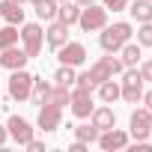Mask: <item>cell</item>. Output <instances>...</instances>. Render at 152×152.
Listing matches in <instances>:
<instances>
[{"label":"cell","instance_id":"1","mask_svg":"<svg viewBox=\"0 0 152 152\" xmlns=\"http://www.w3.org/2000/svg\"><path fill=\"white\" fill-rule=\"evenodd\" d=\"M134 36V27L128 24V21H116V24H104L102 27V36H99V45H102V51H107V54H116L128 39Z\"/></svg>","mask_w":152,"mask_h":152},{"label":"cell","instance_id":"2","mask_svg":"<svg viewBox=\"0 0 152 152\" xmlns=\"http://www.w3.org/2000/svg\"><path fill=\"white\" fill-rule=\"evenodd\" d=\"M119 99H125L128 104H137V102L143 99V78H140L137 66L122 69V87H119Z\"/></svg>","mask_w":152,"mask_h":152},{"label":"cell","instance_id":"3","mask_svg":"<svg viewBox=\"0 0 152 152\" xmlns=\"http://www.w3.org/2000/svg\"><path fill=\"white\" fill-rule=\"evenodd\" d=\"M69 104H72V113L78 116V119H90V113H93V87H75L72 93H69Z\"/></svg>","mask_w":152,"mask_h":152},{"label":"cell","instance_id":"4","mask_svg":"<svg viewBox=\"0 0 152 152\" xmlns=\"http://www.w3.org/2000/svg\"><path fill=\"white\" fill-rule=\"evenodd\" d=\"M30 90H33V75L27 69H15L9 75V99L15 102H30Z\"/></svg>","mask_w":152,"mask_h":152},{"label":"cell","instance_id":"5","mask_svg":"<svg viewBox=\"0 0 152 152\" xmlns=\"http://www.w3.org/2000/svg\"><path fill=\"white\" fill-rule=\"evenodd\" d=\"M128 134H131L134 140H149V134H152V110H149V107H137V110L131 113V119H128Z\"/></svg>","mask_w":152,"mask_h":152},{"label":"cell","instance_id":"6","mask_svg":"<svg viewBox=\"0 0 152 152\" xmlns=\"http://www.w3.org/2000/svg\"><path fill=\"white\" fill-rule=\"evenodd\" d=\"M78 24H81L84 33H96V30H102V27L107 24V9H104V6H96V3H93V6H84Z\"/></svg>","mask_w":152,"mask_h":152},{"label":"cell","instance_id":"7","mask_svg":"<svg viewBox=\"0 0 152 152\" xmlns=\"http://www.w3.org/2000/svg\"><path fill=\"white\" fill-rule=\"evenodd\" d=\"M42 39H45L42 24H24V27H21V48L27 51L30 60L42 54Z\"/></svg>","mask_w":152,"mask_h":152},{"label":"cell","instance_id":"8","mask_svg":"<svg viewBox=\"0 0 152 152\" xmlns=\"http://www.w3.org/2000/svg\"><path fill=\"white\" fill-rule=\"evenodd\" d=\"M36 125H39L42 131H57V128L63 125V107H60V104H54V102H45V104L39 107Z\"/></svg>","mask_w":152,"mask_h":152},{"label":"cell","instance_id":"9","mask_svg":"<svg viewBox=\"0 0 152 152\" xmlns=\"http://www.w3.org/2000/svg\"><path fill=\"white\" fill-rule=\"evenodd\" d=\"M57 57H60V66H84L87 63V48L81 42H66L63 48H57Z\"/></svg>","mask_w":152,"mask_h":152},{"label":"cell","instance_id":"10","mask_svg":"<svg viewBox=\"0 0 152 152\" xmlns=\"http://www.w3.org/2000/svg\"><path fill=\"white\" fill-rule=\"evenodd\" d=\"M104 152H113V149H125L128 146V131H122V128H107V131H99V140H96Z\"/></svg>","mask_w":152,"mask_h":152},{"label":"cell","instance_id":"11","mask_svg":"<svg viewBox=\"0 0 152 152\" xmlns=\"http://www.w3.org/2000/svg\"><path fill=\"white\" fill-rule=\"evenodd\" d=\"M6 131H9V137H12L15 143H21V146H27V140L33 137V128H30V122H27L24 116H18V113H12V116H9V122H6Z\"/></svg>","mask_w":152,"mask_h":152},{"label":"cell","instance_id":"12","mask_svg":"<svg viewBox=\"0 0 152 152\" xmlns=\"http://www.w3.org/2000/svg\"><path fill=\"white\" fill-rule=\"evenodd\" d=\"M27 51L24 48H18V45H9V48H3L0 51V66L3 69H9V72H15V69H24L27 66Z\"/></svg>","mask_w":152,"mask_h":152},{"label":"cell","instance_id":"13","mask_svg":"<svg viewBox=\"0 0 152 152\" xmlns=\"http://www.w3.org/2000/svg\"><path fill=\"white\" fill-rule=\"evenodd\" d=\"M45 42H48L54 51H57V48H63V45L69 42V27H66L63 21H57V18H54V21H48V30H45Z\"/></svg>","mask_w":152,"mask_h":152},{"label":"cell","instance_id":"14","mask_svg":"<svg viewBox=\"0 0 152 152\" xmlns=\"http://www.w3.org/2000/svg\"><path fill=\"white\" fill-rule=\"evenodd\" d=\"M78 18H81V6L75 3V0L57 3V21H63L66 27H72V24H78Z\"/></svg>","mask_w":152,"mask_h":152},{"label":"cell","instance_id":"15","mask_svg":"<svg viewBox=\"0 0 152 152\" xmlns=\"http://www.w3.org/2000/svg\"><path fill=\"white\" fill-rule=\"evenodd\" d=\"M90 122H93L99 131H107V128H113V125H116V113H113L110 107H93Z\"/></svg>","mask_w":152,"mask_h":152},{"label":"cell","instance_id":"16","mask_svg":"<svg viewBox=\"0 0 152 152\" xmlns=\"http://www.w3.org/2000/svg\"><path fill=\"white\" fill-rule=\"evenodd\" d=\"M0 18H3L6 24H24V9H21V3H15V0H3L0 3Z\"/></svg>","mask_w":152,"mask_h":152},{"label":"cell","instance_id":"17","mask_svg":"<svg viewBox=\"0 0 152 152\" xmlns=\"http://www.w3.org/2000/svg\"><path fill=\"white\" fill-rule=\"evenodd\" d=\"M51 90H54V84H48V81H42L39 75H33V90H30V102L33 104H45L48 99H51Z\"/></svg>","mask_w":152,"mask_h":152},{"label":"cell","instance_id":"18","mask_svg":"<svg viewBox=\"0 0 152 152\" xmlns=\"http://www.w3.org/2000/svg\"><path fill=\"white\" fill-rule=\"evenodd\" d=\"M128 12L137 24L152 21V0H134V3H128Z\"/></svg>","mask_w":152,"mask_h":152},{"label":"cell","instance_id":"19","mask_svg":"<svg viewBox=\"0 0 152 152\" xmlns=\"http://www.w3.org/2000/svg\"><path fill=\"white\" fill-rule=\"evenodd\" d=\"M116 54H119V60H122V66H125V69L140 63V45H137V42H131V39H128V42H125Z\"/></svg>","mask_w":152,"mask_h":152},{"label":"cell","instance_id":"20","mask_svg":"<svg viewBox=\"0 0 152 152\" xmlns=\"http://www.w3.org/2000/svg\"><path fill=\"white\" fill-rule=\"evenodd\" d=\"M113 78V72H110V66L104 63V60H99V63H93L90 66V81L99 87V84H104V81H110Z\"/></svg>","mask_w":152,"mask_h":152},{"label":"cell","instance_id":"21","mask_svg":"<svg viewBox=\"0 0 152 152\" xmlns=\"http://www.w3.org/2000/svg\"><path fill=\"white\" fill-rule=\"evenodd\" d=\"M36 15H39V21H54L57 18V3L54 0H36Z\"/></svg>","mask_w":152,"mask_h":152},{"label":"cell","instance_id":"22","mask_svg":"<svg viewBox=\"0 0 152 152\" xmlns=\"http://www.w3.org/2000/svg\"><path fill=\"white\" fill-rule=\"evenodd\" d=\"M99 99H102L104 104L116 102V99H119V84H113V78L104 81V84H99Z\"/></svg>","mask_w":152,"mask_h":152},{"label":"cell","instance_id":"23","mask_svg":"<svg viewBox=\"0 0 152 152\" xmlns=\"http://www.w3.org/2000/svg\"><path fill=\"white\" fill-rule=\"evenodd\" d=\"M75 66H60L57 72H54V84H60V87H72L75 84Z\"/></svg>","mask_w":152,"mask_h":152},{"label":"cell","instance_id":"24","mask_svg":"<svg viewBox=\"0 0 152 152\" xmlns=\"http://www.w3.org/2000/svg\"><path fill=\"white\" fill-rule=\"evenodd\" d=\"M18 39H21V33L15 30V24L0 27V51H3V48H9V45H18Z\"/></svg>","mask_w":152,"mask_h":152},{"label":"cell","instance_id":"25","mask_svg":"<svg viewBox=\"0 0 152 152\" xmlns=\"http://www.w3.org/2000/svg\"><path fill=\"white\" fill-rule=\"evenodd\" d=\"M75 140H84V143H96V140H99V128H96L93 122H87V125H78V128H75Z\"/></svg>","mask_w":152,"mask_h":152},{"label":"cell","instance_id":"26","mask_svg":"<svg viewBox=\"0 0 152 152\" xmlns=\"http://www.w3.org/2000/svg\"><path fill=\"white\" fill-rule=\"evenodd\" d=\"M137 45L140 48H152V21H143L137 27Z\"/></svg>","mask_w":152,"mask_h":152},{"label":"cell","instance_id":"27","mask_svg":"<svg viewBox=\"0 0 152 152\" xmlns=\"http://www.w3.org/2000/svg\"><path fill=\"white\" fill-rule=\"evenodd\" d=\"M48 102H54V104L66 107V104H69V87H60V84H54V90H51V99H48Z\"/></svg>","mask_w":152,"mask_h":152},{"label":"cell","instance_id":"28","mask_svg":"<svg viewBox=\"0 0 152 152\" xmlns=\"http://www.w3.org/2000/svg\"><path fill=\"white\" fill-rule=\"evenodd\" d=\"M102 60H104V63L110 66V72H113V75H122V69H125V66H122V60H119V57L107 54V57H102Z\"/></svg>","mask_w":152,"mask_h":152},{"label":"cell","instance_id":"29","mask_svg":"<svg viewBox=\"0 0 152 152\" xmlns=\"http://www.w3.org/2000/svg\"><path fill=\"white\" fill-rule=\"evenodd\" d=\"M102 6L113 9V12H122V9H128V0H102Z\"/></svg>","mask_w":152,"mask_h":152},{"label":"cell","instance_id":"30","mask_svg":"<svg viewBox=\"0 0 152 152\" xmlns=\"http://www.w3.org/2000/svg\"><path fill=\"white\" fill-rule=\"evenodd\" d=\"M137 72H140V78H143V81H149V84H152V60L140 63V69H137Z\"/></svg>","mask_w":152,"mask_h":152},{"label":"cell","instance_id":"31","mask_svg":"<svg viewBox=\"0 0 152 152\" xmlns=\"http://www.w3.org/2000/svg\"><path fill=\"white\" fill-rule=\"evenodd\" d=\"M27 149H30V152H45V140L30 137V140H27Z\"/></svg>","mask_w":152,"mask_h":152},{"label":"cell","instance_id":"32","mask_svg":"<svg viewBox=\"0 0 152 152\" xmlns=\"http://www.w3.org/2000/svg\"><path fill=\"white\" fill-rule=\"evenodd\" d=\"M75 84H81V87H96V84L90 81V72H81L78 78H75Z\"/></svg>","mask_w":152,"mask_h":152},{"label":"cell","instance_id":"33","mask_svg":"<svg viewBox=\"0 0 152 152\" xmlns=\"http://www.w3.org/2000/svg\"><path fill=\"white\" fill-rule=\"evenodd\" d=\"M87 146H90V143H84V140H75V143L69 146V152H87Z\"/></svg>","mask_w":152,"mask_h":152},{"label":"cell","instance_id":"34","mask_svg":"<svg viewBox=\"0 0 152 152\" xmlns=\"http://www.w3.org/2000/svg\"><path fill=\"white\" fill-rule=\"evenodd\" d=\"M140 102H143V107H149V110H152V90H149V93H143V99H140Z\"/></svg>","mask_w":152,"mask_h":152},{"label":"cell","instance_id":"35","mask_svg":"<svg viewBox=\"0 0 152 152\" xmlns=\"http://www.w3.org/2000/svg\"><path fill=\"white\" fill-rule=\"evenodd\" d=\"M6 140H9V131H6V125H0V146H3Z\"/></svg>","mask_w":152,"mask_h":152},{"label":"cell","instance_id":"36","mask_svg":"<svg viewBox=\"0 0 152 152\" xmlns=\"http://www.w3.org/2000/svg\"><path fill=\"white\" fill-rule=\"evenodd\" d=\"M75 3H78V6L84 9V6H93V3H96V0H75Z\"/></svg>","mask_w":152,"mask_h":152},{"label":"cell","instance_id":"37","mask_svg":"<svg viewBox=\"0 0 152 152\" xmlns=\"http://www.w3.org/2000/svg\"><path fill=\"white\" fill-rule=\"evenodd\" d=\"M15 3H30V0H15Z\"/></svg>","mask_w":152,"mask_h":152},{"label":"cell","instance_id":"38","mask_svg":"<svg viewBox=\"0 0 152 152\" xmlns=\"http://www.w3.org/2000/svg\"><path fill=\"white\" fill-rule=\"evenodd\" d=\"M54 3H66V0H54Z\"/></svg>","mask_w":152,"mask_h":152},{"label":"cell","instance_id":"39","mask_svg":"<svg viewBox=\"0 0 152 152\" xmlns=\"http://www.w3.org/2000/svg\"><path fill=\"white\" fill-rule=\"evenodd\" d=\"M30 3H36V0H30Z\"/></svg>","mask_w":152,"mask_h":152},{"label":"cell","instance_id":"40","mask_svg":"<svg viewBox=\"0 0 152 152\" xmlns=\"http://www.w3.org/2000/svg\"><path fill=\"white\" fill-rule=\"evenodd\" d=\"M0 107H3V102H0Z\"/></svg>","mask_w":152,"mask_h":152}]
</instances>
